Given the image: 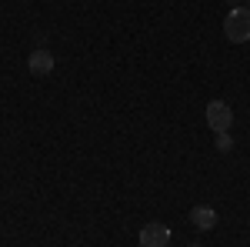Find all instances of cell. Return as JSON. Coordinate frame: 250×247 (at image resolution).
Masks as SVG:
<instances>
[{
  "label": "cell",
  "instance_id": "6da1fadb",
  "mask_svg": "<svg viewBox=\"0 0 250 247\" xmlns=\"http://www.w3.org/2000/svg\"><path fill=\"white\" fill-rule=\"evenodd\" d=\"M224 37L230 44H247L250 40V7H230L224 17Z\"/></svg>",
  "mask_w": 250,
  "mask_h": 247
},
{
  "label": "cell",
  "instance_id": "7a4b0ae2",
  "mask_svg": "<svg viewBox=\"0 0 250 247\" xmlns=\"http://www.w3.org/2000/svg\"><path fill=\"white\" fill-rule=\"evenodd\" d=\"M140 247H170V227L160 224V221H150L140 227Z\"/></svg>",
  "mask_w": 250,
  "mask_h": 247
},
{
  "label": "cell",
  "instance_id": "3957f363",
  "mask_svg": "<svg viewBox=\"0 0 250 247\" xmlns=\"http://www.w3.org/2000/svg\"><path fill=\"white\" fill-rule=\"evenodd\" d=\"M204 114H207V124H210L217 134H220V131H230V124H233V111H230V104H227V100H210Z\"/></svg>",
  "mask_w": 250,
  "mask_h": 247
},
{
  "label": "cell",
  "instance_id": "277c9868",
  "mask_svg": "<svg viewBox=\"0 0 250 247\" xmlns=\"http://www.w3.org/2000/svg\"><path fill=\"white\" fill-rule=\"evenodd\" d=\"M27 67H30V74L34 77H47L54 67H57V60H54V54L50 50H43V47H37V50H30V57H27Z\"/></svg>",
  "mask_w": 250,
  "mask_h": 247
},
{
  "label": "cell",
  "instance_id": "5b68a950",
  "mask_svg": "<svg viewBox=\"0 0 250 247\" xmlns=\"http://www.w3.org/2000/svg\"><path fill=\"white\" fill-rule=\"evenodd\" d=\"M190 221L197 230H213L217 227V210L210 207V204H197V207L190 210Z\"/></svg>",
  "mask_w": 250,
  "mask_h": 247
},
{
  "label": "cell",
  "instance_id": "8992f818",
  "mask_svg": "<svg viewBox=\"0 0 250 247\" xmlns=\"http://www.w3.org/2000/svg\"><path fill=\"white\" fill-rule=\"evenodd\" d=\"M217 151H220V154L233 151V137H230V131H220V134H217Z\"/></svg>",
  "mask_w": 250,
  "mask_h": 247
},
{
  "label": "cell",
  "instance_id": "52a82bcc",
  "mask_svg": "<svg viewBox=\"0 0 250 247\" xmlns=\"http://www.w3.org/2000/svg\"><path fill=\"white\" fill-rule=\"evenodd\" d=\"M227 3H230V7H244V3H240V0H227Z\"/></svg>",
  "mask_w": 250,
  "mask_h": 247
}]
</instances>
